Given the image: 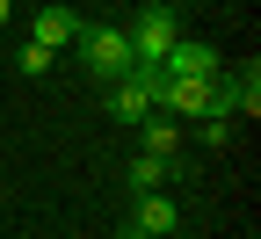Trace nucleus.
<instances>
[{"instance_id":"nucleus-1","label":"nucleus","mask_w":261,"mask_h":239,"mask_svg":"<svg viewBox=\"0 0 261 239\" xmlns=\"http://www.w3.org/2000/svg\"><path fill=\"white\" fill-rule=\"evenodd\" d=\"M123 37H130V65H160V58H167V44L181 37V15L167 8V0H145V8L123 22Z\"/></svg>"},{"instance_id":"nucleus-2","label":"nucleus","mask_w":261,"mask_h":239,"mask_svg":"<svg viewBox=\"0 0 261 239\" xmlns=\"http://www.w3.org/2000/svg\"><path fill=\"white\" fill-rule=\"evenodd\" d=\"M73 51H80V65H87L94 80H123V73H130V37H123V22H87Z\"/></svg>"},{"instance_id":"nucleus-3","label":"nucleus","mask_w":261,"mask_h":239,"mask_svg":"<svg viewBox=\"0 0 261 239\" xmlns=\"http://www.w3.org/2000/svg\"><path fill=\"white\" fill-rule=\"evenodd\" d=\"M211 116H261V65L247 58V73L211 80Z\"/></svg>"},{"instance_id":"nucleus-4","label":"nucleus","mask_w":261,"mask_h":239,"mask_svg":"<svg viewBox=\"0 0 261 239\" xmlns=\"http://www.w3.org/2000/svg\"><path fill=\"white\" fill-rule=\"evenodd\" d=\"M160 73H181V80H218V73H225V58H218L211 44L174 37V44H167V58H160Z\"/></svg>"},{"instance_id":"nucleus-5","label":"nucleus","mask_w":261,"mask_h":239,"mask_svg":"<svg viewBox=\"0 0 261 239\" xmlns=\"http://www.w3.org/2000/svg\"><path fill=\"white\" fill-rule=\"evenodd\" d=\"M152 109H174V116H211V80H181V73H167V80H160V94H152Z\"/></svg>"},{"instance_id":"nucleus-6","label":"nucleus","mask_w":261,"mask_h":239,"mask_svg":"<svg viewBox=\"0 0 261 239\" xmlns=\"http://www.w3.org/2000/svg\"><path fill=\"white\" fill-rule=\"evenodd\" d=\"M80 29H87V22H80L73 8H65V0H51V8L37 15V29H29V37H37L44 51H65V44H80Z\"/></svg>"},{"instance_id":"nucleus-7","label":"nucleus","mask_w":261,"mask_h":239,"mask_svg":"<svg viewBox=\"0 0 261 239\" xmlns=\"http://www.w3.org/2000/svg\"><path fill=\"white\" fill-rule=\"evenodd\" d=\"M181 225V203L167 196V189H152V196H138V218H130V232H145V239H167Z\"/></svg>"},{"instance_id":"nucleus-8","label":"nucleus","mask_w":261,"mask_h":239,"mask_svg":"<svg viewBox=\"0 0 261 239\" xmlns=\"http://www.w3.org/2000/svg\"><path fill=\"white\" fill-rule=\"evenodd\" d=\"M174 174H189L181 160H160V152H138V160H130V189H138V196H152V189H167Z\"/></svg>"},{"instance_id":"nucleus-9","label":"nucleus","mask_w":261,"mask_h":239,"mask_svg":"<svg viewBox=\"0 0 261 239\" xmlns=\"http://www.w3.org/2000/svg\"><path fill=\"white\" fill-rule=\"evenodd\" d=\"M138 130H145V152H160V160H181V130H174V123H160V116H145Z\"/></svg>"},{"instance_id":"nucleus-10","label":"nucleus","mask_w":261,"mask_h":239,"mask_svg":"<svg viewBox=\"0 0 261 239\" xmlns=\"http://www.w3.org/2000/svg\"><path fill=\"white\" fill-rule=\"evenodd\" d=\"M15 65H22V73H29V80H44V73H51V65H58V51H44V44H37V37H29V44H22V58H15Z\"/></svg>"},{"instance_id":"nucleus-11","label":"nucleus","mask_w":261,"mask_h":239,"mask_svg":"<svg viewBox=\"0 0 261 239\" xmlns=\"http://www.w3.org/2000/svg\"><path fill=\"white\" fill-rule=\"evenodd\" d=\"M8 15H15V0H0V22H8Z\"/></svg>"},{"instance_id":"nucleus-12","label":"nucleus","mask_w":261,"mask_h":239,"mask_svg":"<svg viewBox=\"0 0 261 239\" xmlns=\"http://www.w3.org/2000/svg\"><path fill=\"white\" fill-rule=\"evenodd\" d=\"M123 239H145V232H123Z\"/></svg>"}]
</instances>
